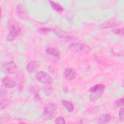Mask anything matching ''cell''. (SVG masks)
<instances>
[{"mask_svg":"<svg viewBox=\"0 0 124 124\" xmlns=\"http://www.w3.org/2000/svg\"><path fill=\"white\" fill-rule=\"evenodd\" d=\"M9 104V101L5 98H1L0 100V109L2 110L4 109L7 106H8Z\"/></svg>","mask_w":124,"mask_h":124,"instance_id":"18","label":"cell"},{"mask_svg":"<svg viewBox=\"0 0 124 124\" xmlns=\"http://www.w3.org/2000/svg\"><path fill=\"white\" fill-rule=\"evenodd\" d=\"M43 91L46 95H50L53 92V88L51 84H47L43 88Z\"/></svg>","mask_w":124,"mask_h":124,"instance_id":"17","label":"cell"},{"mask_svg":"<svg viewBox=\"0 0 124 124\" xmlns=\"http://www.w3.org/2000/svg\"><path fill=\"white\" fill-rule=\"evenodd\" d=\"M3 90V92L2 91H0V96H1V98H2L3 97L5 96L6 94V91L4 90V89H2Z\"/></svg>","mask_w":124,"mask_h":124,"instance_id":"24","label":"cell"},{"mask_svg":"<svg viewBox=\"0 0 124 124\" xmlns=\"http://www.w3.org/2000/svg\"><path fill=\"white\" fill-rule=\"evenodd\" d=\"M105 89V85L103 84H97L90 88L89 90V92L90 93V100L93 101L100 98L103 95Z\"/></svg>","mask_w":124,"mask_h":124,"instance_id":"3","label":"cell"},{"mask_svg":"<svg viewBox=\"0 0 124 124\" xmlns=\"http://www.w3.org/2000/svg\"><path fill=\"white\" fill-rule=\"evenodd\" d=\"M54 32L60 38H72L73 36L70 32H68L59 29H55L53 30Z\"/></svg>","mask_w":124,"mask_h":124,"instance_id":"10","label":"cell"},{"mask_svg":"<svg viewBox=\"0 0 124 124\" xmlns=\"http://www.w3.org/2000/svg\"><path fill=\"white\" fill-rule=\"evenodd\" d=\"M55 123L57 124H64L65 121L62 117H58L55 119Z\"/></svg>","mask_w":124,"mask_h":124,"instance_id":"20","label":"cell"},{"mask_svg":"<svg viewBox=\"0 0 124 124\" xmlns=\"http://www.w3.org/2000/svg\"><path fill=\"white\" fill-rule=\"evenodd\" d=\"M69 48L73 53L79 54L88 53L91 50L90 46L80 43L71 44L69 46Z\"/></svg>","mask_w":124,"mask_h":124,"instance_id":"4","label":"cell"},{"mask_svg":"<svg viewBox=\"0 0 124 124\" xmlns=\"http://www.w3.org/2000/svg\"><path fill=\"white\" fill-rule=\"evenodd\" d=\"M115 104L117 107H122L124 105V98L119 99L115 101Z\"/></svg>","mask_w":124,"mask_h":124,"instance_id":"21","label":"cell"},{"mask_svg":"<svg viewBox=\"0 0 124 124\" xmlns=\"http://www.w3.org/2000/svg\"><path fill=\"white\" fill-rule=\"evenodd\" d=\"M2 69L4 72L6 74H13L16 71L17 66L14 62L11 61L9 62L4 63L2 66Z\"/></svg>","mask_w":124,"mask_h":124,"instance_id":"6","label":"cell"},{"mask_svg":"<svg viewBox=\"0 0 124 124\" xmlns=\"http://www.w3.org/2000/svg\"><path fill=\"white\" fill-rule=\"evenodd\" d=\"M2 84L6 88L12 89L14 88L16 85L15 80L9 76H5L2 79Z\"/></svg>","mask_w":124,"mask_h":124,"instance_id":"9","label":"cell"},{"mask_svg":"<svg viewBox=\"0 0 124 124\" xmlns=\"http://www.w3.org/2000/svg\"><path fill=\"white\" fill-rule=\"evenodd\" d=\"M112 31L118 35L123 36L124 35V29L123 28H117L113 29L112 30Z\"/></svg>","mask_w":124,"mask_h":124,"instance_id":"19","label":"cell"},{"mask_svg":"<svg viewBox=\"0 0 124 124\" xmlns=\"http://www.w3.org/2000/svg\"><path fill=\"white\" fill-rule=\"evenodd\" d=\"M7 28L9 32L7 34L6 40L7 41H12L16 39L20 35L21 29L18 22L13 18L9 19Z\"/></svg>","mask_w":124,"mask_h":124,"instance_id":"1","label":"cell"},{"mask_svg":"<svg viewBox=\"0 0 124 124\" xmlns=\"http://www.w3.org/2000/svg\"><path fill=\"white\" fill-rule=\"evenodd\" d=\"M111 119V117L109 114H105L101 115L97 120L98 124H107L108 123Z\"/></svg>","mask_w":124,"mask_h":124,"instance_id":"13","label":"cell"},{"mask_svg":"<svg viewBox=\"0 0 124 124\" xmlns=\"http://www.w3.org/2000/svg\"><path fill=\"white\" fill-rule=\"evenodd\" d=\"M16 13L18 16L23 19H27L29 17L27 10L25 7L22 4H18L17 6Z\"/></svg>","mask_w":124,"mask_h":124,"instance_id":"7","label":"cell"},{"mask_svg":"<svg viewBox=\"0 0 124 124\" xmlns=\"http://www.w3.org/2000/svg\"><path fill=\"white\" fill-rule=\"evenodd\" d=\"M39 65L37 62L33 61L28 63L26 66L27 71L30 73H33L35 72L39 68Z\"/></svg>","mask_w":124,"mask_h":124,"instance_id":"11","label":"cell"},{"mask_svg":"<svg viewBox=\"0 0 124 124\" xmlns=\"http://www.w3.org/2000/svg\"><path fill=\"white\" fill-rule=\"evenodd\" d=\"M62 102L63 105L69 112H71L74 110V107L71 102L66 100H63Z\"/></svg>","mask_w":124,"mask_h":124,"instance_id":"15","label":"cell"},{"mask_svg":"<svg viewBox=\"0 0 124 124\" xmlns=\"http://www.w3.org/2000/svg\"><path fill=\"white\" fill-rule=\"evenodd\" d=\"M119 119L120 121L122 122H124V108L122 107L120 108L119 113Z\"/></svg>","mask_w":124,"mask_h":124,"instance_id":"22","label":"cell"},{"mask_svg":"<svg viewBox=\"0 0 124 124\" xmlns=\"http://www.w3.org/2000/svg\"><path fill=\"white\" fill-rule=\"evenodd\" d=\"M46 52L53 56L55 57H60V53L59 51L54 48H48L46 49Z\"/></svg>","mask_w":124,"mask_h":124,"instance_id":"16","label":"cell"},{"mask_svg":"<svg viewBox=\"0 0 124 124\" xmlns=\"http://www.w3.org/2000/svg\"><path fill=\"white\" fill-rule=\"evenodd\" d=\"M63 77L68 80H72L76 78L77 73L76 71L71 68H66L63 71Z\"/></svg>","mask_w":124,"mask_h":124,"instance_id":"8","label":"cell"},{"mask_svg":"<svg viewBox=\"0 0 124 124\" xmlns=\"http://www.w3.org/2000/svg\"><path fill=\"white\" fill-rule=\"evenodd\" d=\"M57 106L55 103H49L44 108L43 113L41 115V118L46 120L52 119L57 114Z\"/></svg>","mask_w":124,"mask_h":124,"instance_id":"2","label":"cell"},{"mask_svg":"<svg viewBox=\"0 0 124 124\" xmlns=\"http://www.w3.org/2000/svg\"><path fill=\"white\" fill-rule=\"evenodd\" d=\"M36 78L40 82L47 84H51L53 81L52 77L48 73L44 71H40L36 75Z\"/></svg>","mask_w":124,"mask_h":124,"instance_id":"5","label":"cell"},{"mask_svg":"<svg viewBox=\"0 0 124 124\" xmlns=\"http://www.w3.org/2000/svg\"><path fill=\"white\" fill-rule=\"evenodd\" d=\"M49 2L51 7L52 8V9L55 11H56V12H62L64 11V9L62 5H61L59 3L53 1L52 0H49Z\"/></svg>","mask_w":124,"mask_h":124,"instance_id":"12","label":"cell"},{"mask_svg":"<svg viewBox=\"0 0 124 124\" xmlns=\"http://www.w3.org/2000/svg\"><path fill=\"white\" fill-rule=\"evenodd\" d=\"M52 30H53V29L49 28H41L39 30L40 32H41L42 33H46V32H49Z\"/></svg>","mask_w":124,"mask_h":124,"instance_id":"23","label":"cell"},{"mask_svg":"<svg viewBox=\"0 0 124 124\" xmlns=\"http://www.w3.org/2000/svg\"><path fill=\"white\" fill-rule=\"evenodd\" d=\"M120 23L118 21H108L107 22H105L103 23L102 25L100 26V28L103 29H107L111 27H114L118 25H119Z\"/></svg>","mask_w":124,"mask_h":124,"instance_id":"14","label":"cell"}]
</instances>
